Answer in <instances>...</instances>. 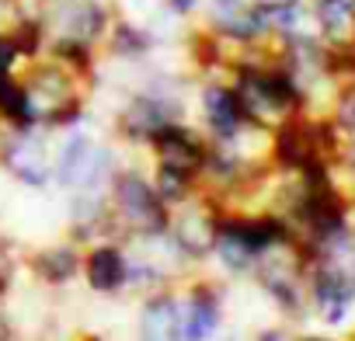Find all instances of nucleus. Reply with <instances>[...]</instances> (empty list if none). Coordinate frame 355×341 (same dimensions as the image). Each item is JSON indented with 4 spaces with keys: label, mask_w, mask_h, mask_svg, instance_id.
Segmentation results:
<instances>
[{
    "label": "nucleus",
    "mask_w": 355,
    "mask_h": 341,
    "mask_svg": "<svg viewBox=\"0 0 355 341\" xmlns=\"http://www.w3.org/2000/svg\"><path fill=\"white\" fill-rule=\"evenodd\" d=\"M189 77L178 73H150L115 112L112 132L125 146H143L167 125L189 119Z\"/></svg>",
    "instance_id": "nucleus-1"
},
{
    "label": "nucleus",
    "mask_w": 355,
    "mask_h": 341,
    "mask_svg": "<svg viewBox=\"0 0 355 341\" xmlns=\"http://www.w3.org/2000/svg\"><path fill=\"white\" fill-rule=\"evenodd\" d=\"M306 306L327 324H348L355 310V230L306 254Z\"/></svg>",
    "instance_id": "nucleus-2"
},
{
    "label": "nucleus",
    "mask_w": 355,
    "mask_h": 341,
    "mask_svg": "<svg viewBox=\"0 0 355 341\" xmlns=\"http://www.w3.org/2000/svg\"><path fill=\"white\" fill-rule=\"evenodd\" d=\"M105 199H108V213L115 220V230H119L122 244L153 241V237L167 234L171 209L160 202V195L150 182V170L122 164L115 170V178L108 182V189H105Z\"/></svg>",
    "instance_id": "nucleus-3"
},
{
    "label": "nucleus",
    "mask_w": 355,
    "mask_h": 341,
    "mask_svg": "<svg viewBox=\"0 0 355 341\" xmlns=\"http://www.w3.org/2000/svg\"><path fill=\"white\" fill-rule=\"evenodd\" d=\"M21 84L32 94L39 125L49 132H67L87 119V84L77 80L70 70H63L46 53L39 60H28L18 70Z\"/></svg>",
    "instance_id": "nucleus-4"
},
{
    "label": "nucleus",
    "mask_w": 355,
    "mask_h": 341,
    "mask_svg": "<svg viewBox=\"0 0 355 341\" xmlns=\"http://www.w3.org/2000/svg\"><path fill=\"white\" fill-rule=\"evenodd\" d=\"M119 167V150L80 125L53 146V185L63 192H105Z\"/></svg>",
    "instance_id": "nucleus-5"
},
{
    "label": "nucleus",
    "mask_w": 355,
    "mask_h": 341,
    "mask_svg": "<svg viewBox=\"0 0 355 341\" xmlns=\"http://www.w3.org/2000/svg\"><path fill=\"white\" fill-rule=\"evenodd\" d=\"M227 206L206 192H199L196 199H189L185 206L171 209V223H167V244L171 251L182 258L185 268H202L213 258V244H216V227H220V213Z\"/></svg>",
    "instance_id": "nucleus-6"
},
{
    "label": "nucleus",
    "mask_w": 355,
    "mask_h": 341,
    "mask_svg": "<svg viewBox=\"0 0 355 341\" xmlns=\"http://www.w3.org/2000/svg\"><path fill=\"white\" fill-rule=\"evenodd\" d=\"M196 105H199V129L206 132L209 143H248L268 132L248 119L227 77H202Z\"/></svg>",
    "instance_id": "nucleus-7"
},
{
    "label": "nucleus",
    "mask_w": 355,
    "mask_h": 341,
    "mask_svg": "<svg viewBox=\"0 0 355 341\" xmlns=\"http://www.w3.org/2000/svg\"><path fill=\"white\" fill-rule=\"evenodd\" d=\"M49 129H8L0 125V167L25 185V189H49L53 185V146Z\"/></svg>",
    "instance_id": "nucleus-8"
},
{
    "label": "nucleus",
    "mask_w": 355,
    "mask_h": 341,
    "mask_svg": "<svg viewBox=\"0 0 355 341\" xmlns=\"http://www.w3.org/2000/svg\"><path fill=\"white\" fill-rule=\"evenodd\" d=\"M115 15V0H42V25L49 39H77L98 49Z\"/></svg>",
    "instance_id": "nucleus-9"
},
{
    "label": "nucleus",
    "mask_w": 355,
    "mask_h": 341,
    "mask_svg": "<svg viewBox=\"0 0 355 341\" xmlns=\"http://www.w3.org/2000/svg\"><path fill=\"white\" fill-rule=\"evenodd\" d=\"M227 320V289L216 279L192 275L182 286V334L185 341H216Z\"/></svg>",
    "instance_id": "nucleus-10"
},
{
    "label": "nucleus",
    "mask_w": 355,
    "mask_h": 341,
    "mask_svg": "<svg viewBox=\"0 0 355 341\" xmlns=\"http://www.w3.org/2000/svg\"><path fill=\"white\" fill-rule=\"evenodd\" d=\"M150 164L157 167H171V170H185V175H202V164L209 153V139L199 125L185 122H174L167 129H160L150 143H146Z\"/></svg>",
    "instance_id": "nucleus-11"
},
{
    "label": "nucleus",
    "mask_w": 355,
    "mask_h": 341,
    "mask_svg": "<svg viewBox=\"0 0 355 341\" xmlns=\"http://www.w3.org/2000/svg\"><path fill=\"white\" fill-rule=\"evenodd\" d=\"M80 282L94 296H122L129 292V247L122 241H91L84 244Z\"/></svg>",
    "instance_id": "nucleus-12"
},
{
    "label": "nucleus",
    "mask_w": 355,
    "mask_h": 341,
    "mask_svg": "<svg viewBox=\"0 0 355 341\" xmlns=\"http://www.w3.org/2000/svg\"><path fill=\"white\" fill-rule=\"evenodd\" d=\"M80 261H84V247L70 237L42 244L35 251H28L21 258V265L28 268V275L46 286V289H67L80 279Z\"/></svg>",
    "instance_id": "nucleus-13"
},
{
    "label": "nucleus",
    "mask_w": 355,
    "mask_h": 341,
    "mask_svg": "<svg viewBox=\"0 0 355 341\" xmlns=\"http://www.w3.org/2000/svg\"><path fill=\"white\" fill-rule=\"evenodd\" d=\"M136 341H185L182 334V289L164 286L143 296L136 317Z\"/></svg>",
    "instance_id": "nucleus-14"
},
{
    "label": "nucleus",
    "mask_w": 355,
    "mask_h": 341,
    "mask_svg": "<svg viewBox=\"0 0 355 341\" xmlns=\"http://www.w3.org/2000/svg\"><path fill=\"white\" fill-rule=\"evenodd\" d=\"M157 46H160V35L150 25H143L129 15H115L108 32H105L101 53L119 60V63H146L157 53Z\"/></svg>",
    "instance_id": "nucleus-15"
},
{
    "label": "nucleus",
    "mask_w": 355,
    "mask_h": 341,
    "mask_svg": "<svg viewBox=\"0 0 355 341\" xmlns=\"http://www.w3.org/2000/svg\"><path fill=\"white\" fill-rule=\"evenodd\" d=\"M313 32L327 46H352L355 35V0H306Z\"/></svg>",
    "instance_id": "nucleus-16"
},
{
    "label": "nucleus",
    "mask_w": 355,
    "mask_h": 341,
    "mask_svg": "<svg viewBox=\"0 0 355 341\" xmlns=\"http://www.w3.org/2000/svg\"><path fill=\"white\" fill-rule=\"evenodd\" d=\"M46 56L56 60L63 70H70L87 87L98 77V56H101L98 46H87V42H77V39H49L46 42Z\"/></svg>",
    "instance_id": "nucleus-17"
},
{
    "label": "nucleus",
    "mask_w": 355,
    "mask_h": 341,
    "mask_svg": "<svg viewBox=\"0 0 355 341\" xmlns=\"http://www.w3.org/2000/svg\"><path fill=\"white\" fill-rule=\"evenodd\" d=\"M150 182H153V189H157V195L167 209H178V206H185L189 199L199 195V178L185 175V170H171V167L150 164Z\"/></svg>",
    "instance_id": "nucleus-18"
},
{
    "label": "nucleus",
    "mask_w": 355,
    "mask_h": 341,
    "mask_svg": "<svg viewBox=\"0 0 355 341\" xmlns=\"http://www.w3.org/2000/svg\"><path fill=\"white\" fill-rule=\"evenodd\" d=\"M18 268H21V258L15 254V244L0 234V303H8V296L15 292Z\"/></svg>",
    "instance_id": "nucleus-19"
},
{
    "label": "nucleus",
    "mask_w": 355,
    "mask_h": 341,
    "mask_svg": "<svg viewBox=\"0 0 355 341\" xmlns=\"http://www.w3.org/2000/svg\"><path fill=\"white\" fill-rule=\"evenodd\" d=\"M21 67H25V60H21V53H18V46H15V39H11V32L0 28V77H15Z\"/></svg>",
    "instance_id": "nucleus-20"
},
{
    "label": "nucleus",
    "mask_w": 355,
    "mask_h": 341,
    "mask_svg": "<svg viewBox=\"0 0 355 341\" xmlns=\"http://www.w3.org/2000/svg\"><path fill=\"white\" fill-rule=\"evenodd\" d=\"M202 4H206V0H160V8H164L174 21H189V18L202 15Z\"/></svg>",
    "instance_id": "nucleus-21"
},
{
    "label": "nucleus",
    "mask_w": 355,
    "mask_h": 341,
    "mask_svg": "<svg viewBox=\"0 0 355 341\" xmlns=\"http://www.w3.org/2000/svg\"><path fill=\"white\" fill-rule=\"evenodd\" d=\"M338 167H345V175H348V185H352V192H355V136H345V146H341Z\"/></svg>",
    "instance_id": "nucleus-22"
},
{
    "label": "nucleus",
    "mask_w": 355,
    "mask_h": 341,
    "mask_svg": "<svg viewBox=\"0 0 355 341\" xmlns=\"http://www.w3.org/2000/svg\"><path fill=\"white\" fill-rule=\"evenodd\" d=\"M254 341H293V334L286 331V327H261L258 334H254Z\"/></svg>",
    "instance_id": "nucleus-23"
},
{
    "label": "nucleus",
    "mask_w": 355,
    "mask_h": 341,
    "mask_svg": "<svg viewBox=\"0 0 355 341\" xmlns=\"http://www.w3.org/2000/svg\"><path fill=\"white\" fill-rule=\"evenodd\" d=\"M254 8H261V11H272V8H289V4H300V0H251Z\"/></svg>",
    "instance_id": "nucleus-24"
},
{
    "label": "nucleus",
    "mask_w": 355,
    "mask_h": 341,
    "mask_svg": "<svg viewBox=\"0 0 355 341\" xmlns=\"http://www.w3.org/2000/svg\"><path fill=\"white\" fill-rule=\"evenodd\" d=\"M293 341H338V338H331V334H300Z\"/></svg>",
    "instance_id": "nucleus-25"
},
{
    "label": "nucleus",
    "mask_w": 355,
    "mask_h": 341,
    "mask_svg": "<svg viewBox=\"0 0 355 341\" xmlns=\"http://www.w3.org/2000/svg\"><path fill=\"white\" fill-rule=\"evenodd\" d=\"M77 341H105V338H101V334H80Z\"/></svg>",
    "instance_id": "nucleus-26"
}]
</instances>
